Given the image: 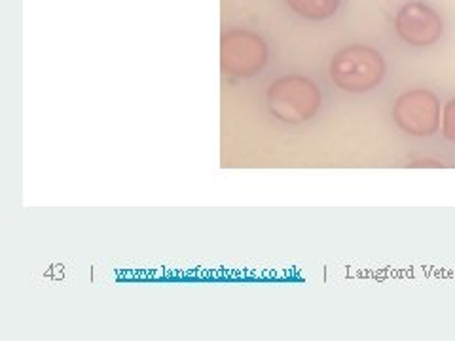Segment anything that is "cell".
Here are the masks:
<instances>
[{
  "label": "cell",
  "instance_id": "cell-1",
  "mask_svg": "<svg viewBox=\"0 0 455 341\" xmlns=\"http://www.w3.org/2000/svg\"><path fill=\"white\" fill-rule=\"evenodd\" d=\"M331 80L347 93H366L376 90L386 78L387 65L383 55L363 44L341 48L331 59Z\"/></svg>",
  "mask_w": 455,
  "mask_h": 341
},
{
  "label": "cell",
  "instance_id": "cell-2",
  "mask_svg": "<svg viewBox=\"0 0 455 341\" xmlns=\"http://www.w3.org/2000/svg\"><path fill=\"white\" fill-rule=\"evenodd\" d=\"M266 97L269 112L284 123H302L311 120L323 103L315 82L300 75L277 78L269 85Z\"/></svg>",
  "mask_w": 455,
  "mask_h": 341
},
{
  "label": "cell",
  "instance_id": "cell-3",
  "mask_svg": "<svg viewBox=\"0 0 455 341\" xmlns=\"http://www.w3.org/2000/svg\"><path fill=\"white\" fill-rule=\"evenodd\" d=\"M220 63L226 75L251 78L267 63V44L260 35L247 28H232L222 36Z\"/></svg>",
  "mask_w": 455,
  "mask_h": 341
},
{
  "label": "cell",
  "instance_id": "cell-4",
  "mask_svg": "<svg viewBox=\"0 0 455 341\" xmlns=\"http://www.w3.org/2000/svg\"><path fill=\"white\" fill-rule=\"evenodd\" d=\"M393 122L406 135L418 139L433 137L443 122L438 97L423 88L403 93L393 107Z\"/></svg>",
  "mask_w": 455,
  "mask_h": 341
},
{
  "label": "cell",
  "instance_id": "cell-5",
  "mask_svg": "<svg viewBox=\"0 0 455 341\" xmlns=\"http://www.w3.org/2000/svg\"><path fill=\"white\" fill-rule=\"evenodd\" d=\"M395 31L406 44L416 48L433 46L444 33V21L438 12L423 3H408L398 10Z\"/></svg>",
  "mask_w": 455,
  "mask_h": 341
},
{
  "label": "cell",
  "instance_id": "cell-6",
  "mask_svg": "<svg viewBox=\"0 0 455 341\" xmlns=\"http://www.w3.org/2000/svg\"><path fill=\"white\" fill-rule=\"evenodd\" d=\"M341 0H287V4L300 18L311 21H323L332 18Z\"/></svg>",
  "mask_w": 455,
  "mask_h": 341
},
{
  "label": "cell",
  "instance_id": "cell-7",
  "mask_svg": "<svg viewBox=\"0 0 455 341\" xmlns=\"http://www.w3.org/2000/svg\"><path fill=\"white\" fill-rule=\"evenodd\" d=\"M440 131L443 135L455 142V99H450V101L443 108V122H440Z\"/></svg>",
  "mask_w": 455,
  "mask_h": 341
}]
</instances>
